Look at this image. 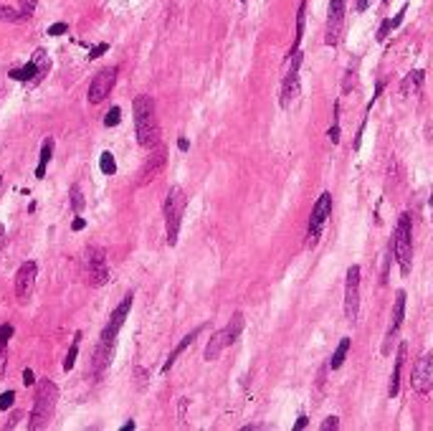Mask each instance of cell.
<instances>
[{
    "mask_svg": "<svg viewBox=\"0 0 433 431\" xmlns=\"http://www.w3.org/2000/svg\"><path fill=\"white\" fill-rule=\"evenodd\" d=\"M66 31H69V25L66 23H54L49 28V36H61V33H66Z\"/></svg>",
    "mask_w": 433,
    "mask_h": 431,
    "instance_id": "cell-34",
    "label": "cell"
},
{
    "mask_svg": "<svg viewBox=\"0 0 433 431\" xmlns=\"http://www.w3.org/2000/svg\"><path fill=\"white\" fill-rule=\"evenodd\" d=\"M330 216H332V193H330V190H325V193L317 198V203H314V208H312V216H309L307 249H314L317 244H320L322 231H325V223H327V218H330Z\"/></svg>",
    "mask_w": 433,
    "mask_h": 431,
    "instance_id": "cell-7",
    "label": "cell"
},
{
    "mask_svg": "<svg viewBox=\"0 0 433 431\" xmlns=\"http://www.w3.org/2000/svg\"><path fill=\"white\" fill-rule=\"evenodd\" d=\"M13 399H15V393L13 391H6L3 396H0V411H8L13 406Z\"/></svg>",
    "mask_w": 433,
    "mask_h": 431,
    "instance_id": "cell-32",
    "label": "cell"
},
{
    "mask_svg": "<svg viewBox=\"0 0 433 431\" xmlns=\"http://www.w3.org/2000/svg\"><path fill=\"white\" fill-rule=\"evenodd\" d=\"M79 342H82V332H76L74 335V342H71L69 353H66V361H63V370L69 373V370H74L76 366V355H79Z\"/></svg>",
    "mask_w": 433,
    "mask_h": 431,
    "instance_id": "cell-24",
    "label": "cell"
},
{
    "mask_svg": "<svg viewBox=\"0 0 433 431\" xmlns=\"http://www.w3.org/2000/svg\"><path fill=\"white\" fill-rule=\"evenodd\" d=\"M36 3L38 0H18V11L23 13V18H31L36 13Z\"/></svg>",
    "mask_w": 433,
    "mask_h": 431,
    "instance_id": "cell-29",
    "label": "cell"
},
{
    "mask_svg": "<svg viewBox=\"0 0 433 431\" xmlns=\"http://www.w3.org/2000/svg\"><path fill=\"white\" fill-rule=\"evenodd\" d=\"M0 20H6V23H18V20H23V13L15 11V8L0 6Z\"/></svg>",
    "mask_w": 433,
    "mask_h": 431,
    "instance_id": "cell-27",
    "label": "cell"
},
{
    "mask_svg": "<svg viewBox=\"0 0 433 431\" xmlns=\"http://www.w3.org/2000/svg\"><path fill=\"white\" fill-rule=\"evenodd\" d=\"M23 383H25V386H36V375H33L31 368H25V370H23Z\"/></svg>",
    "mask_w": 433,
    "mask_h": 431,
    "instance_id": "cell-37",
    "label": "cell"
},
{
    "mask_svg": "<svg viewBox=\"0 0 433 431\" xmlns=\"http://www.w3.org/2000/svg\"><path fill=\"white\" fill-rule=\"evenodd\" d=\"M423 82H426V71H421V69L410 71V74H406V79L401 82V94H403V96L421 94Z\"/></svg>",
    "mask_w": 433,
    "mask_h": 431,
    "instance_id": "cell-18",
    "label": "cell"
},
{
    "mask_svg": "<svg viewBox=\"0 0 433 431\" xmlns=\"http://www.w3.org/2000/svg\"><path fill=\"white\" fill-rule=\"evenodd\" d=\"M327 135H330V139H332V145H337L339 142V104L334 107V125L330 127V132Z\"/></svg>",
    "mask_w": 433,
    "mask_h": 431,
    "instance_id": "cell-30",
    "label": "cell"
},
{
    "mask_svg": "<svg viewBox=\"0 0 433 431\" xmlns=\"http://www.w3.org/2000/svg\"><path fill=\"white\" fill-rule=\"evenodd\" d=\"M36 277H38L36 261L20 264L18 274H15V297H18V302H28V299H31L33 287H36Z\"/></svg>",
    "mask_w": 433,
    "mask_h": 431,
    "instance_id": "cell-14",
    "label": "cell"
},
{
    "mask_svg": "<svg viewBox=\"0 0 433 431\" xmlns=\"http://www.w3.org/2000/svg\"><path fill=\"white\" fill-rule=\"evenodd\" d=\"M403 361H406V345H401V348H398L396 368H393V373H390V386H388V396H390V399H396L398 391H401V368H403Z\"/></svg>",
    "mask_w": 433,
    "mask_h": 431,
    "instance_id": "cell-20",
    "label": "cell"
},
{
    "mask_svg": "<svg viewBox=\"0 0 433 431\" xmlns=\"http://www.w3.org/2000/svg\"><path fill=\"white\" fill-rule=\"evenodd\" d=\"M345 13H347V0H330V11H327V31H325L327 46L339 44L342 28H345Z\"/></svg>",
    "mask_w": 433,
    "mask_h": 431,
    "instance_id": "cell-10",
    "label": "cell"
},
{
    "mask_svg": "<svg viewBox=\"0 0 433 431\" xmlns=\"http://www.w3.org/2000/svg\"><path fill=\"white\" fill-rule=\"evenodd\" d=\"M299 92H301V84H299V71H289L284 74V82H282V96H279V104L282 109H289L299 99Z\"/></svg>",
    "mask_w": 433,
    "mask_h": 431,
    "instance_id": "cell-16",
    "label": "cell"
},
{
    "mask_svg": "<svg viewBox=\"0 0 433 431\" xmlns=\"http://www.w3.org/2000/svg\"><path fill=\"white\" fill-rule=\"evenodd\" d=\"M84 264H87V277L92 287H104L109 282V269H107V256H104V249L99 246H89L87 256H84Z\"/></svg>",
    "mask_w": 433,
    "mask_h": 431,
    "instance_id": "cell-9",
    "label": "cell"
},
{
    "mask_svg": "<svg viewBox=\"0 0 433 431\" xmlns=\"http://www.w3.org/2000/svg\"><path fill=\"white\" fill-rule=\"evenodd\" d=\"M99 170L104 173V175H114V173H117V163H114V155H112V152H101Z\"/></svg>",
    "mask_w": 433,
    "mask_h": 431,
    "instance_id": "cell-26",
    "label": "cell"
},
{
    "mask_svg": "<svg viewBox=\"0 0 433 431\" xmlns=\"http://www.w3.org/2000/svg\"><path fill=\"white\" fill-rule=\"evenodd\" d=\"M51 155H54V137H46L44 145H41V160H38V168H36V177H46V168L51 163Z\"/></svg>",
    "mask_w": 433,
    "mask_h": 431,
    "instance_id": "cell-21",
    "label": "cell"
},
{
    "mask_svg": "<svg viewBox=\"0 0 433 431\" xmlns=\"http://www.w3.org/2000/svg\"><path fill=\"white\" fill-rule=\"evenodd\" d=\"M58 404V386L54 380L41 378L38 380V391H36V401H33V411H31V421H28V429H46L49 421L54 418Z\"/></svg>",
    "mask_w": 433,
    "mask_h": 431,
    "instance_id": "cell-2",
    "label": "cell"
},
{
    "mask_svg": "<svg viewBox=\"0 0 433 431\" xmlns=\"http://www.w3.org/2000/svg\"><path fill=\"white\" fill-rule=\"evenodd\" d=\"M0 185H3V177H0Z\"/></svg>",
    "mask_w": 433,
    "mask_h": 431,
    "instance_id": "cell-46",
    "label": "cell"
},
{
    "mask_svg": "<svg viewBox=\"0 0 433 431\" xmlns=\"http://www.w3.org/2000/svg\"><path fill=\"white\" fill-rule=\"evenodd\" d=\"M368 6H370V0H358V11H368Z\"/></svg>",
    "mask_w": 433,
    "mask_h": 431,
    "instance_id": "cell-43",
    "label": "cell"
},
{
    "mask_svg": "<svg viewBox=\"0 0 433 431\" xmlns=\"http://www.w3.org/2000/svg\"><path fill=\"white\" fill-rule=\"evenodd\" d=\"M18 418H20V411H13L11 413V421H8V429H13V426H15V424H18Z\"/></svg>",
    "mask_w": 433,
    "mask_h": 431,
    "instance_id": "cell-41",
    "label": "cell"
},
{
    "mask_svg": "<svg viewBox=\"0 0 433 431\" xmlns=\"http://www.w3.org/2000/svg\"><path fill=\"white\" fill-rule=\"evenodd\" d=\"M122 429H125V431H132V429H134V421H127V424L122 426Z\"/></svg>",
    "mask_w": 433,
    "mask_h": 431,
    "instance_id": "cell-44",
    "label": "cell"
},
{
    "mask_svg": "<svg viewBox=\"0 0 433 431\" xmlns=\"http://www.w3.org/2000/svg\"><path fill=\"white\" fill-rule=\"evenodd\" d=\"M431 211H433V188H431Z\"/></svg>",
    "mask_w": 433,
    "mask_h": 431,
    "instance_id": "cell-45",
    "label": "cell"
},
{
    "mask_svg": "<svg viewBox=\"0 0 433 431\" xmlns=\"http://www.w3.org/2000/svg\"><path fill=\"white\" fill-rule=\"evenodd\" d=\"M410 386L415 393H428L433 388V350L418 358L413 373H410Z\"/></svg>",
    "mask_w": 433,
    "mask_h": 431,
    "instance_id": "cell-12",
    "label": "cell"
},
{
    "mask_svg": "<svg viewBox=\"0 0 433 431\" xmlns=\"http://www.w3.org/2000/svg\"><path fill=\"white\" fill-rule=\"evenodd\" d=\"M393 254L401 266V274L408 277L413 266V226H410V213H403L398 218L396 234H393Z\"/></svg>",
    "mask_w": 433,
    "mask_h": 431,
    "instance_id": "cell-3",
    "label": "cell"
},
{
    "mask_svg": "<svg viewBox=\"0 0 433 431\" xmlns=\"http://www.w3.org/2000/svg\"><path fill=\"white\" fill-rule=\"evenodd\" d=\"M304 426H307V416H304V413H301L299 418H296V424H294V429L299 431V429H304Z\"/></svg>",
    "mask_w": 433,
    "mask_h": 431,
    "instance_id": "cell-42",
    "label": "cell"
},
{
    "mask_svg": "<svg viewBox=\"0 0 433 431\" xmlns=\"http://www.w3.org/2000/svg\"><path fill=\"white\" fill-rule=\"evenodd\" d=\"M13 337V325H0V340H11Z\"/></svg>",
    "mask_w": 433,
    "mask_h": 431,
    "instance_id": "cell-38",
    "label": "cell"
},
{
    "mask_svg": "<svg viewBox=\"0 0 433 431\" xmlns=\"http://www.w3.org/2000/svg\"><path fill=\"white\" fill-rule=\"evenodd\" d=\"M403 320H406V292L401 289L396 294V307H393V317H390V327H388V335H385L383 353H390V340L398 335V330H401Z\"/></svg>",
    "mask_w": 433,
    "mask_h": 431,
    "instance_id": "cell-15",
    "label": "cell"
},
{
    "mask_svg": "<svg viewBox=\"0 0 433 431\" xmlns=\"http://www.w3.org/2000/svg\"><path fill=\"white\" fill-rule=\"evenodd\" d=\"M51 69V61H49V54H46L44 49L33 51L31 61L25 63V66H20V69H11V79L13 82H23V84H31V87H36V84H41L46 79V74H49Z\"/></svg>",
    "mask_w": 433,
    "mask_h": 431,
    "instance_id": "cell-6",
    "label": "cell"
},
{
    "mask_svg": "<svg viewBox=\"0 0 433 431\" xmlns=\"http://www.w3.org/2000/svg\"><path fill=\"white\" fill-rule=\"evenodd\" d=\"M241 3H246V0H241Z\"/></svg>",
    "mask_w": 433,
    "mask_h": 431,
    "instance_id": "cell-47",
    "label": "cell"
},
{
    "mask_svg": "<svg viewBox=\"0 0 433 431\" xmlns=\"http://www.w3.org/2000/svg\"><path fill=\"white\" fill-rule=\"evenodd\" d=\"M165 163H168V150H165L163 145L152 147V155L147 158V163H144V170H142V185L150 183L152 177H155L157 173L165 168Z\"/></svg>",
    "mask_w": 433,
    "mask_h": 431,
    "instance_id": "cell-17",
    "label": "cell"
},
{
    "mask_svg": "<svg viewBox=\"0 0 433 431\" xmlns=\"http://www.w3.org/2000/svg\"><path fill=\"white\" fill-rule=\"evenodd\" d=\"M114 84H117V69L99 71V74L92 79V84H89V101H92V104L104 101L109 94H112Z\"/></svg>",
    "mask_w": 433,
    "mask_h": 431,
    "instance_id": "cell-13",
    "label": "cell"
},
{
    "mask_svg": "<svg viewBox=\"0 0 433 431\" xmlns=\"http://www.w3.org/2000/svg\"><path fill=\"white\" fill-rule=\"evenodd\" d=\"M165 231H168V244L175 246L177 244V234H180V223H182V213H185V193L182 188L172 185L168 190V198H165Z\"/></svg>",
    "mask_w": 433,
    "mask_h": 431,
    "instance_id": "cell-4",
    "label": "cell"
},
{
    "mask_svg": "<svg viewBox=\"0 0 433 431\" xmlns=\"http://www.w3.org/2000/svg\"><path fill=\"white\" fill-rule=\"evenodd\" d=\"M132 297H134V294L130 292V294H125V299L117 304V310L112 312L109 323L104 325V330H101V337H99L101 345H109V348H114V342H117V337H120L122 325H125L127 315H130V310H132Z\"/></svg>",
    "mask_w": 433,
    "mask_h": 431,
    "instance_id": "cell-8",
    "label": "cell"
},
{
    "mask_svg": "<svg viewBox=\"0 0 433 431\" xmlns=\"http://www.w3.org/2000/svg\"><path fill=\"white\" fill-rule=\"evenodd\" d=\"M122 120V109L120 107H112L107 112V117H104V127H117Z\"/></svg>",
    "mask_w": 433,
    "mask_h": 431,
    "instance_id": "cell-28",
    "label": "cell"
},
{
    "mask_svg": "<svg viewBox=\"0 0 433 431\" xmlns=\"http://www.w3.org/2000/svg\"><path fill=\"white\" fill-rule=\"evenodd\" d=\"M360 266L352 264L347 269V282H345V317L350 323H355L360 315Z\"/></svg>",
    "mask_w": 433,
    "mask_h": 431,
    "instance_id": "cell-11",
    "label": "cell"
},
{
    "mask_svg": "<svg viewBox=\"0 0 433 431\" xmlns=\"http://www.w3.org/2000/svg\"><path fill=\"white\" fill-rule=\"evenodd\" d=\"M109 49V44H99V46H94V49H92V54H89V58H92V61H94V58H99L101 54H104V51Z\"/></svg>",
    "mask_w": 433,
    "mask_h": 431,
    "instance_id": "cell-36",
    "label": "cell"
},
{
    "mask_svg": "<svg viewBox=\"0 0 433 431\" xmlns=\"http://www.w3.org/2000/svg\"><path fill=\"white\" fill-rule=\"evenodd\" d=\"M132 112H134V135L137 142L144 150L160 145V125H157V114H155V99L147 94H139L132 101Z\"/></svg>",
    "mask_w": 433,
    "mask_h": 431,
    "instance_id": "cell-1",
    "label": "cell"
},
{
    "mask_svg": "<svg viewBox=\"0 0 433 431\" xmlns=\"http://www.w3.org/2000/svg\"><path fill=\"white\" fill-rule=\"evenodd\" d=\"M177 150H180V152H188V150H190V142H188V139H185V137L177 139Z\"/></svg>",
    "mask_w": 433,
    "mask_h": 431,
    "instance_id": "cell-40",
    "label": "cell"
},
{
    "mask_svg": "<svg viewBox=\"0 0 433 431\" xmlns=\"http://www.w3.org/2000/svg\"><path fill=\"white\" fill-rule=\"evenodd\" d=\"M201 330H203V325H201V327H195L193 332H190V335H185L180 342H177V345H175V350H172V353H170V358H168V361H165V366H163V373H168L170 368L175 366V361H177V358H180V355L185 353V350H188L190 345H193V342H195V337L201 335Z\"/></svg>",
    "mask_w": 433,
    "mask_h": 431,
    "instance_id": "cell-19",
    "label": "cell"
},
{
    "mask_svg": "<svg viewBox=\"0 0 433 431\" xmlns=\"http://www.w3.org/2000/svg\"><path fill=\"white\" fill-rule=\"evenodd\" d=\"M84 226H87V221H84L82 216H76L74 221H71V231H82Z\"/></svg>",
    "mask_w": 433,
    "mask_h": 431,
    "instance_id": "cell-39",
    "label": "cell"
},
{
    "mask_svg": "<svg viewBox=\"0 0 433 431\" xmlns=\"http://www.w3.org/2000/svg\"><path fill=\"white\" fill-rule=\"evenodd\" d=\"M383 3H388V0H383Z\"/></svg>",
    "mask_w": 433,
    "mask_h": 431,
    "instance_id": "cell-48",
    "label": "cell"
},
{
    "mask_svg": "<svg viewBox=\"0 0 433 431\" xmlns=\"http://www.w3.org/2000/svg\"><path fill=\"white\" fill-rule=\"evenodd\" d=\"M241 330H244V315L236 312V315L231 317V323H228L223 330H218V332L211 337V342L206 345V361H218L220 353H223L226 348H231L233 342L239 340Z\"/></svg>",
    "mask_w": 433,
    "mask_h": 431,
    "instance_id": "cell-5",
    "label": "cell"
},
{
    "mask_svg": "<svg viewBox=\"0 0 433 431\" xmlns=\"http://www.w3.org/2000/svg\"><path fill=\"white\" fill-rule=\"evenodd\" d=\"M304 20H307V0H301L299 3V13H296V36H294L291 51H299L301 38H304Z\"/></svg>",
    "mask_w": 433,
    "mask_h": 431,
    "instance_id": "cell-23",
    "label": "cell"
},
{
    "mask_svg": "<svg viewBox=\"0 0 433 431\" xmlns=\"http://www.w3.org/2000/svg\"><path fill=\"white\" fill-rule=\"evenodd\" d=\"M84 206H87V201H84V193L79 185H71V208H74L76 216H82Z\"/></svg>",
    "mask_w": 433,
    "mask_h": 431,
    "instance_id": "cell-25",
    "label": "cell"
},
{
    "mask_svg": "<svg viewBox=\"0 0 433 431\" xmlns=\"http://www.w3.org/2000/svg\"><path fill=\"white\" fill-rule=\"evenodd\" d=\"M393 28H396V25H393V18H390V20H383V25H380V31H377V41H383V38L388 36V33L393 31Z\"/></svg>",
    "mask_w": 433,
    "mask_h": 431,
    "instance_id": "cell-33",
    "label": "cell"
},
{
    "mask_svg": "<svg viewBox=\"0 0 433 431\" xmlns=\"http://www.w3.org/2000/svg\"><path fill=\"white\" fill-rule=\"evenodd\" d=\"M347 353H350V337H342V340H339V345L334 348L332 358H330V368H332V370L342 368V363H345Z\"/></svg>",
    "mask_w": 433,
    "mask_h": 431,
    "instance_id": "cell-22",
    "label": "cell"
},
{
    "mask_svg": "<svg viewBox=\"0 0 433 431\" xmlns=\"http://www.w3.org/2000/svg\"><path fill=\"white\" fill-rule=\"evenodd\" d=\"M6 366H8V340H0V380L6 375Z\"/></svg>",
    "mask_w": 433,
    "mask_h": 431,
    "instance_id": "cell-31",
    "label": "cell"
},
{
    "mask_svg": "<svg viewBox=\"0 0 433 431\" xmlns=\"http://www.w3.org/2000/svg\"><path fill=\"white\" fill-rule=\"evenodd\" d=\"M337 426H339V418H337V416H330L327 421H322L320 429H322V431H330V429H337Z\"/></svg>",
    "mask_w": 433,
    "mask_h": 431,
    "instance_id": "cell-35",
    "label": "cell"
}]
</instances>
